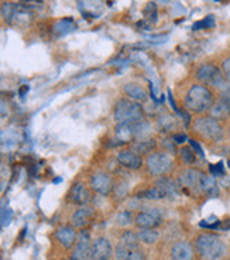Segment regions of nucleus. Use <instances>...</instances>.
<instances>
[{"label":"nucleus","instance_id":"obj_11","mask_svg":"<svg viewBox=\"0 0 230 260\" xmlns=\"http://www.w3.org/2000/svg\"><path fill=\"white\" fill-rule=\"evenodd\" d=\"M66 198L71 204H75L79 207L89 205V202L92 201V189L82 181H76L71 185V188L66 194Z\"/></svg>","mask_w":230,"mask_h":260},{"label":"nucleus","instance_id":"obj_18","mask_svg":"<svg viewBox=\"0 0 230 260\" xmlns=\"http://www.w3.org/2000/svg\"><path fill=\"white\" fill-rule=\"evenodd\" d=\"M154 185L161 191L164 200L165 198H175L178 195V192H179V184H178L177 181H174L171 177L168 176L157 177Z\"/></svg>","mask_w":230,"mask_h":260},{"label":"nucleus","instance_id":"obj_27","mask_svg":"<svg viewBox=\"0 0 230 260\" xmlns=\"http://www.w3.org/2000/svg\"><path fill=\"white\" fill-rule=\"evenodd\" d=\"M134 222V215L132 211H120L116 216V223L118 226H129Z\"/></svg>","mask_w":230,"mask_h":260},{"label":"nucleus","instance_id":"obj_13","mask_svg":"<svg viewBox=\"0 0 230 260\" xmlns=\"http://www.w3.org/2000/svg\"><path fill=\"white\" fill-rule=\"evenodd\" d=\"M119 166L123 167L126 170H130V171H137L143 167V157L140 156L138 153H136L134 150L130 149H122L119 150L118 156H116Z\"/></svg>","mask_w":230,"mask_h":260},{"label":"nucleus","instance_id":"obj_1","mask_svg":"<svg viewBox=\"0 0 230 260\" xmlns=\"http://www.w3.org/2000/svg\"><path fill=\"white\" fill-rule=\"evenodd\" d=\"M116 260H145V252L141 247L137 232L126 231L122 234L114 247Z\"/></svg>","mask_w":230,"mask_h":260},{"label":"nucleus","instance_id":"obj_29","mask_svg":"<svg viewBox=\"0 0 230 260\" xmlns=\"http://www.w3.org/2000/svg\"><path fill=\"white\" fill-rule=\"evenodd\" d=\"M179 154H181V158H182V161L185 164H192V162H195V151L192 147H188V146H185L182 149L179 150Z\"/></svg>","mask_w":230,"mask_h":260},{"label":"nucleus","instance_id":"obj_16","mask_svg":"<svg viewBox=\"0 0 230 260\" xmlns=\"http://www.w3.org/2000/svg\"><path fill=\"white\" fill-rule=\"evenodd\" d=\"M96 216V211L91 205H84L79 209H76L72 215V225L79 229H85L89 226Z\"/></svg>","mask_w":230,"mask_h":260},{"label":"nucleus","instance_id":"obj_30","mask_svg":"<svg viewBox=\"0 0 230 260\" xmlns=\"http://www.w3.org/2000/svg\"><path fill=\"white\" fill-rule=\"evenodd\" d=\"M212 27H215V19H213V16H208V17H205L204 20H201V21L195 23V24H194V30L212 28Z\"/></svg>","mask_w":230,"mask_h":260},{"label":"nucleus","instance_id":"obj_31","mask_svg":"<svg viewBox=\"0 0 230 260\" xmlns=\"http://www.w3.org/2000/svg\"><path fill=\"white\" fill-rule=\"evenodd\" d=\"M219 101H222L223 104H226L230 108V84H224L220 88V98H219Z\"/></svg>","mask_w":230,"mask_h":260},{"label":"nucleus","instance_id":"obj_39","mask_svg":"<svg viewBox=\"0 0 230 260\" xmlns=\"http://www.w3.org/2000/svg\"><path fill=\"white\" fill-rule=\"evenodd\" d=\"M160 2H163V3H165V2H168V0H160Z\"/></svg>","mask_w":230,"mask_h":260},{"label":"nucleus","instance_id":"obj_33","mask_svg":"<svg viewBox=\"0 0 230 260\" xmlns=\"http://www.w3.org/2000/svg\"><path fill=\"white\" fill-rule=\"evenodd\" d=\"M222 72H223L224 79L230 82V57L224 59L223 62H222Z\"/></svg>","mask_w":230,"mask_h":260},{"label":"nucleus","instance_id":"obj_15","mask_svg":"<svg viewBox=\"0 0 230 260\" xmlns=\"http://www.w3.org/2000/svg\"><path fill=\"white\" fill-rule=\"evenodd\" d=\"M78 9L86 19H96L103 13L105 0H78Z\"/></svg>","mask_w":230,"mask_h":260},{"label":"nucleus","instance_id":"obj_20","mask_svg":"<svg viewBox=\"0 0 230 260\" xmlns=\"http://www.w3.org/2000/svg\"><path fill=\"white\" fill-rule=\"evenodd\" d=\"M194 247L188 242H177L171 247V260H194Z\"/></svg>","mask_w":230,"mask_h":260},{"label":"nucleus","instance_id":"obj_4","mask_svg":"<svg viewBox=\"0 0 230 260\" xmlns=\"http://www.w3.org/2000/svg\"><path fill=\"white\" fill-rule=\"evenodd\" d=\"M113 117L116 123H133L144 119V108L140 102L129 98H120L113 106Z\"/></svg>","mask_w":230,"mask_h":260},{"label":"nucleus","instance_id":"obj_5","mask_svg":"<svg viewBox=\"0 0 230 260\" xmlns=\"http://www.w3.org/2000/svg\"><path fill=\"white\" fill-rule=\"evenodd\" d=\"M144 166L147 173L150 176H168L172 167H174V160H172V157L170 156L168 151L156 150V151H152V153H150L148 156L145 157Z\"/></svg>","mask_w":230,"mask_h":260},{"label":"nucleus","instance_id":"obj_14","mask_svg":"<svg viewBox=\"0 0 230 260\" xmlns=\"http://www.w3.org/2000/svg\"><path fill=\"white\" fill-rule=\"evenodd\" d=\"M114 254L110 241L100 236L92 241V260H110Z\"/></svg>","mask_w":230,"mask_h":260},{"label":"nucleus","instance_id":"obj_28","mask_svg":"<svg viewBox=\"0 0 230 260\" xmlns=\"http://www.w3.org/2000/svg\"><path fill=\"white\" fill-rule=\"evenodd\" d=\"M158 123H160V127L165 132V130L175 129V126H177V120H175L172 116H170V115H164V116L160 117Z\"/></svg>","mask_w":230,"mask_h":260},{"label":"nucleus","instance_id":"obj_19","mask_svg":"<svg viewBox=\"0 0 230 260\" xmlns=\"http://www.w3.org/2000/svg\"><path fill=\"white\" fill-rule=\"evenodd\" d=\"M123 92H125L126 98L133 99V101L140 102V104H143V102H145L148 99V91H147V88L143 86V85L136 84V82L126 84L125 88H123Z\"/></svg>","mask_w":230,"mask_h":260},{"label":"nucleus","instance_id":"obj_26","mask_svg":"<svg viewBox=\"0 0 230 260\" xmlns=\"http://www.w3.org/2000/svg\"><path fill=\"white\" fill-rule=\"evenodd\" d=\"M201 192H204L206 195H217V184L215 181V178L211 176H206L205 174L202 178V185H201Z\"/></svg>","mask_w":230,"mask_h":260},{"label":"nucleus","instance_id":"obj_21","mask_svg":"<svg viewBox=\"0 0 230 260\" xmlns=\"http://www.w3.org/2000/svg\"><path fill=\"white\" fill-rule=\"evenodd\" d=\"M156 140L151 137H143V139H137V140H133L132 142V149L138 153L140 156H148L150 153L156 151Z\"/></svg>","mask_w":230,"mask_h":260},{"label":"nucleus","instance_id":"obj_2","mask_svg":"<svg viewBox=\"0 0 230 260\" xmlns=\"http://www.w3.org/2000/svg\"><path fill=\"white\" fill-rule=\"evenodd\" d=\"M213 104H215L213 93L206 85H194L189 88V91L186 92L185 106L192 113L201 115L204 112L209 111Z\"/></svg>","mask_w":230,"mask_h":260},{"label":"nucleus","instance_id":"obj_24","mask_svg":"<svg viewBox=\"0 0 230 260\" xmlns=\"http://www.w3.org/2000/svg\"><path fill=\"white\" fill-rule=\"evenodd\" d=\"M136 198H138V200H147V201H160V200H164L161 191L156 185H152L150 188L141 189L140 192H137Z\"/></svg>","mask_w":230,"mask_h":260},{"label":"nucleus","instance_id":"obj_32","mask_svg":"<svg viewBox=\"0 0 230 260\" xmlns=\"http://www.w3.org/2000/svg\"><path fill=\"white\" fill-rule=\"evenodd\" d=\"M144 16L148 20H151V21H156V17H157V9H156V5H152V3H148L147 7L144 9Z\"/></svg>","mask_w":230,"mask_h":260},{"label":"nucleus","instance_id":"obj_3","mask_svg":"<svg viewBox=\"0 0 230 260\" xmlns=\"http://www.w3.org/2000/svg\"><path fill=\"white\" fill-rule=\"evenodd\" d=\"M198 254L204 260H220L226 253V245L215 234L199 235L195 242Z\"/></svg>","mask_w":230,"mask_h":260},{"label":"nucleus","instance_id":"obj_22","mask_svg":"<svg viewBox=\"0 0 230 260\" xmlns=\"http://www.w3.org/2000/svg\"><path fill=\"white\" fill-rule=\"evenodd\" d=\"M76 28V24L72 19H61L53 26V32L55 37H64L68 32L73 31Z\"/></svg>","mask_w":230,"mask_h":260},{"label":"nucleus","instance_id":"obj_10","mask_svg":"<svg viewBox=\"0 0 230 260\" xmlns=\"http://www.w3.org/2000/svg\"><path fill=\"white\" fill-rule=\"evenodd\" d=\"M163 222V211L160 208H145L134 216V225L138 229H152L158 228Z\"/></svg>","mask_w":230,"mask_h":260},{"label":"nucleus","instance_id":"obj_17","mask_svg":"<svg viewBox=\"0 0 230 260\" xmlns=\"http://www.w3.org/2000/svg\"><path fill=\"white\" fill-rule=\"evenodd\" d=\"M54 235H55L57 241L65 247V249H72L75 246L76 241H78V232L75 231V226H69V225L59 226L54 232Z\"/></svg>","mask_w":230,"mask_h":260},{"label":"nucleus","instance_id":"obj_6","mask_svg":"<svg viewBox=\"0 0 230 260\" xmlns=\"http://www.w3.org/2000/svg\"><path fill=\"white\" fill-rule=\"evenodd\" d=\"M194 130L198 135H201L208 140L219 142L223 139V127L219 123V120L212 116H201L194 120L192 124Z\"/></svg>","mask_w":230,"mask_h":260},{"label":"nucleus","instance_id":"obj_40","mask_svg":"<svg viewBox=\"0 0 230 260\" xmlns=\"http://www.w3.org/2000/svg\"><path fill=\"white\" fill-rule=\"evenodd\" d=\"M229 167H230V160H229Z\"/></svg>","mask_w":230,"mask_h":260},{"label":"nucleus","instance_id":"obj_9","mask_svg":"<svg viewBox=\"0 0 230 260\" xmlns=\"http://www.w3.org/2000/svg\"><path fill=\"white\" fill-rule=\"evenodd\" d=\"M69 260H92V241L86 229L78 234V241L71 249Z\"/></svg>","mask_w":230,"mask_h":260},{"label":"nucleus","instance_id":"obj_8","mask_svg":"<svg viewBox=\"0 0 230 260\" xmlns=\"http://www.w3.org/2000/svg\"><path fill=\"white\" fill-rule=\"evenodd\" d=\"M204 173L197 169H186L179 173L178 176V184L186 192H201L202 178Z\"/></svg>","mask_w":230,"mask_h":260},{"label":"nucleus","instance_id":"obj_41","mask_svg":"<svg viewBox=\"0 0 230 260\" xmlns=\"http://www.w3.org/2000/svg\"><path fill=\"white\" fill-rule=\"evenodd\" d=\"M229 137H230V130H229Z\"/></svg>","mask_w":230,"mask_h":260},{"label":"nucleus","instance_id":"obj_35","mask_svg":"<svg viewBox=\"0 0 230 260\" xmlns=\"http://www.w3.org/2000/svg\"><path fill=\"white\" fill-rule=\"evenodd\" d=\"M189 144H191V147L194 149V151H195L197 154H199V156H204V150H202V147H201L195 140H189Z\"/></svg>","mask_w":230,"mask_h":260},{"label":"nucleus","instance_id":"obj_34","mask_svg":"<svg viewBox=\"0 0 230 260\" xmlns=\"http://www.w3.org/2000/svg\"><path fill=\"white\" fill-rule=\"evenodd\" d=\"M211 171L213 176H223V164L217 162L215 166H211Z\"/></svg>","mask_w":230,"mask_h":260},{"label":"nucleus","instance_id":"obj_7","mask_svg":"<svg viewBox=\"0 0 230 260\" xmlns=\"http://www.w3.org/2000/svg\"><path fill=\"white\" fill-rule=\"evenodd\" d=\"M197 78L202 82V85L215 86V88H222L226 82L222 70L211 62H205L198 67Z\"/></svg>","mask_w":230,"mask_h":260},{"label":"nucleus","instance_id":"obj_12","mask_svg":"<svg viewBox=\"0 0 230 260\" xmlns=\"http://www.w3.org/2000/svg\"><path fill=\"white\" fill-rule=\"evenodd\" d=\"M91 189L100 195H109L114 189L113 177L106 171H96L91 176Z\"/></svg>","mask_w":230,"mask_h":260},{"label":"nucleus","instance_id":"obj_38","mask_svg":"<svg viewBox=\"0 0 230 260\" xmlns=\"http://www.w3.org/2000/svg\"><path fill=\"white\" fill-rule=\"evenodd\" d=\"M24 2H27V3H28V2H39V0H24Z\"/></svg>","mask_w":230,"mask_h":260},{"label":"nucleus","instance_id":"obj_36","mask_svg":"<svg viewBox=\"0 0 230 260\" xmlns=\"http://www.w3.org/2000/svg\"><path fill=\"white\" fill-rule=\"evenodd\" d=\"M186 140V136L185 135H179V133H177L175 136H174V143L175 144H182Z\"/></svg>","mask_w":230,"mask_h":260},{"label":"nucleus","instance_id":"obj_23","mask_svg":"<svg viewBox=\"0 0 230 260\" xmlns=\"http://www.w3.org/2000/svg\"><path fill=\"white\" fill-rule=\"evenodd\" d=\"M137 236L141 243L145 245H154L160 238V232L157 231V228L152 229H138Z\"/></svg>","mask_w":230,"mask_h":260},{"label":"nucleus","instance_id":"obj_25","mask_svg":"<svg viewBox=\"0 0 230 260\" xmlns=\"http://www.w3.org/2000/svg\"><path fill=\"white\" fill-rule=\"evenodd\" d=\"M209 111L212 112V117H215L217 120L226 119L227 116H230V108L226 104H223L222 101L215 102V104L212 105V108Z\"/></svg>","mask_w":230,"mask_h":260},{"label":"nucleus","instance_id":"obj_37","mask_svg":"<svg viewBox=\"0 0 230 260\" xmlns=\"http://www.w3.org/2000/svg\"><path fill=\"white\" fill-rule=\"evenodd\" d=\"M114 2H116V0H107V3H109V5H113Z\"/></svg>","mask_w":230,"mask_h":260}]
</instances>
